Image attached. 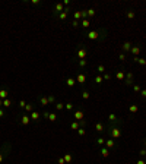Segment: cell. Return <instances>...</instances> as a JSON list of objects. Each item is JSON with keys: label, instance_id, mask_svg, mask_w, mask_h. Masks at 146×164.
Listing matches in <instances>:
<instances>
[{"label": "cell", "instance_id": "obj_1", "mask_svg": "<svg viewBox=\"0 0 146 164\" xmlns=\"http://www.w3.org/2000/svg\"><path fill=\"white\" fill-rule=\"evenodd\" d=\"M121 125H123V119H120V117L115 122H111L107 125V131L113 139H118L121 136Z\"/></svg>", "mask_w": 146, "mask_h": 164}, {"label": "cell", "instance_id": "obj_2", "mask_svg": "<svg viewBox=\"0 0 146 164\" xmlns=\"http://www.w3.org/2000/svg\"><path fill=\"white\" fill-rule=\"evenodd\" d=\"M86 37H88L89 40H92V41H95V40H104V38L107 37V31H105V29H97V31H91V32L86 34Z\"/></svg>", "mask_w": 146, "mask_h": 164}, {"label": "cell", "instance_id": "obj_3", "mask_svg": "<svg viewBox=\"0 0 146 164\" xmlns=\"http://www.w3.org/2000/svg\"><path fill=\"white\" fill-rule=\"evenodd\" d=\"M9 152H10V144H9V142H4L3 147H1V149H0V163L9 155Z\"/></svg>", "mask_w": 146, "mask_h": 164}, {"label": "cell", "instance_id": "obj_4", "mask_svg": "<svg viewBox=\"0 0 146 164\" xmlns=\"http://www.w3.org/2000/svg\"><path fill=\"white\" fill-rule=\"evenodd\" d=\"M86 54H88V49H86V46L79 44V49H78V60L86 59Z\"/></svg>", "mask_w": 146, "mask_h": 164}, {"label": "cell", "instance_id": "obj_5", "mask_svg": "<svg viewBox=\"0 0 146 164\" xmlns=\"http://www.w3.org/2000/svg\"><path fill=\"white\" fill-rule=\"evenodd\" d=\"M133 81H134V75H133V72H127L126 73V78H124V85L126 86H131L133 85Z\"/></svg>", "mask_w": 146, "mask_h": 164}, {"label": "cell", "instance_id": "obj_6", "mask_svg": "<svg viewBox=\"0 0 146 164\" xmlns=\"http://www.w3.org/2000/svg\"><path fill=\"white\" fill-rule=\"evenodd\" d=\"M62 12H64V4L63 3H57L53 9V16H59Z\"/></svg>", "mask_w": 146, "mask_h": 164}, {"label": "cell", "instance_id": "obj_7", "mask_svg": "<svg viewBox=\"0 0 146 164\" xmlns=\"http://www.w3.org/2000/svg\"><path fill=\"white\" fill-rule=\"evenodd\" d=\"M76 82H79L82 86H83V85L86 83V75H85L83 72H79V73H78V76H76Z\"/></svg>", "mask_w": 146, "mask_h": 164}, {"label": "cell", "instance_id": "obj_8", "mask_svg": "<svg viewBox=\"0 0 146 164\" xmlns=\"http://www.w3.org/2000/svg\"><path fill=\"white\" fill-rule=\"evenodd\" d=\"M131 47H133V44H131L130 41H124V43L121 44V50H123V53H130Z\"/></svg>", "mask_w": 146, "mask_h": 164}, {"label": "cell", "instance_id": "obj_9", "mask_svg": "<svg viewBox=\"0 0 146 164\" xmlns=\"http://www.w3.org/2000/svg\"><path fill=\"white\" fill-rule=\"evenodd\" d=\"M21 123H22V125H25V126H28V125L31 123V117H29L28 113H25V114L21 116Z\"/></svg>", "mask_w": 146, "mask_h": 164}, {"label": "cell", "instance_id": "obj_10", "mask_svg": "<svg viewBox=\"0 0 146 164\" xmlns=\"http://www.w3.org/2000/svg\"><path fill=\"white\" fill-rule=\"evenodd\" d=\"M42 116H44L45 119H48L50 122H56V120H57V114H56V113H48V111H44V113H42Z\"/></svg>", "mask_w": 146, "mask_h": 164}, {"label": "cell", "instance_id": "obj_11", "mask_svg": "<svg viewBox=\"0 0 146 164\" xmlns=\"http://www.w3.org/2000/svg\"><path fill=\"white\" fill-rule=\"evenodd\" d=\"M73 117H75L76 120H83V119H85V113H83V110H76L75 114H73Z\"/></svg>", "mask_w": 146, "mask_h": 164}, {"label": "cell", "instance_id": "obj_12", "mask_svg": "<svg viewBox=\"0 0 146 164\" xmlns=\"http://www.w3.org/2000/svg\"><path fill=\"white\" fill-rule=\"evenodd\" d=\"M7 97H9V89L4 86V88L0 89V100H6Z\"/></svg>", "mask_w": 146, "mask_h": 164}, {"label": "cell", "instance_id": "obj_13", "mask_svg": "<svg viewBox=\"0 0 146 164\" xmlns=\"http://www.w3.org/2000/svg\"><path fill=\"white\" fill-rule=\"evenodd\" d=\"M115 78H117L118 81H124V78H126L124 69H120V70H117V73H115Z\"/></svg>", "mask_w": 146, "mask_h": 164}, {"label": "cell", "instance_id": "obj_14", "mask_svg": "<svg viewBox=\"0 0 146 164\" xmlns=\"http://www.w3.org/2000/svg\"><path fill=\"white\" fill-rule=\"evenodd\" d=\"M130 53L133 54V57H137V56H139V53H140V46H137V44H136V46H133L131 50H130Z\"/></svg>", "mask_w": 146, "mask_h": 164}, {"label": "cell", "instance_id": "obj_15", "mask_svg": "<svg viewBox=\"0 0 146 164\" xmlns=\"http://www.w3.org/2000/svg\"><path fill=\"white\" fill-rule=\"evenodd\" d=\"M105 129H107V126H105L104 123H101V122L95 123V131H97V132H104Z\"/></svg>", "mask_w": 146, "mask_h": 164}, {"label": "cell", "instance_id": "obj_16", "mask_svg": "<svg viewBox=\"0 0 146 164\" xmlns=\"http://www.w3.org/2000/svg\"><path fill=\"white\" fill-rule=\"evenodd\" d=\"M105 147L108 148V149H111V148L115 147V139H113V138H110V139H107L105 141Z\"/></svg>", "mask_w": 146, "mask_h": 164}, {"label": "cell", "instance_id": "obj_17", "mask_svg": "<svg viewBox=\"0 0 146 164\" xmlns=\"http://www.w3.org/2000/svg\"><path fill=\"white\" fill-rule=\"evenodd\" d=\"M29 117H31V120H34V122H38V120L41 119V114H40L38 111H35V110H34L32 113L29 114Z\"/></svg>", "mask_w": 146, "mask_h": 164}, {"label": "cell", "instance_id": "obj_18", "mask_svg": "<svg viewBox=\"0 0 146 164\" xmlns=\"http://www.w3.org/2000/svg\"><path fill=\"white\" fill-rule=\"evenodd\" d=\"M40 106H41V107H47V106H48V98H47L45 95L40 97Z\"/></svg>", "mask_w": 146, "mask_h": 164}, {"label": "cell", "instance_id": "obj_19", "mask_svg": "<svg viewBox=\"0 0 146 164\" xmlns=\"http://www.w3.org/2000/svg\"><path fill=\"white\" fill-rule=\"evenodd\" d=\"M75 83H76V79H75V78H67V79H66V85H67L69 88H73Z\"/></svg>", "mask_w": 146, "mask_h": 164}, {"label": "cell", "instance_id": "obj_20", "mask_svg": "<svg viewBox=\"0 0 146 164\" xmlns=\"http://www.w3.org/2000/svg\"><path fill=\"white\" fill-rule=\"evenodd\" d=\"M101 155H102L104 158H107V157L110 155V149H108L107 147H102L101 148Z\"/></svg>", "mask_w": 146, "mask_h": 164}, {"label": "cell", "instance_id": "obj_21", "mask_svg": "<svg viewBox=\"0 0 146 164\" xmlns=\"http://www.w3.org/2000/svg\"><path fill=\"white\" fill-rule=\"evenodd\" d=\"M89 25H91V22H89L88 19H82V22H81V27L83 28V29H88V28H89Z\"/></svg>", "mask_w": 146, "mask_h": 164}, {"label": "cell", "instance_id": "obj_22", "mask_svg": "<svg viewBox=\"0 0 146 164\" xmlns=\"http://www.w3.org/2000/svg\"><path fill=\"white\" fill-rule=\"evenodd\" d=\"M137 110H139V107L136 106V104H131L129 107V111L131 113V114H134V113H137Z\"/></svg>", "mask_w": 146, "mask_h": 164}, {"label": "cell", "instance_id": "obj_23", "mask_svg": "<svg viewBox=\"0 0 146 164\" xmlns=\"http://www.w3.org/2000/svg\"><path fill=\"white\" fill-rule=\"evenodd\" d=\"M78 65H79V67H81V69H83V67H86V65H88V60H86V59L78 60Z\"/></svg>", "mask_w": 146, "mask_h": 164}, {"label": "cell", "instance_id": "obj_24", "mask_svg": "<svg viewBox=\"0 0 146 164\" xmlns=\"http://www.w3.org/2000/svg\"><path fill=\"white\" fill-rule=\"evenodd\" d=\"M23 110H26V113H32L34 110H35V106L34 104H26V107Z\"/></svg>", "mask_w": 146, "mask_h": 164}, {"label": "cell", "instance_id": "obj_25", "mask_svg": "<svg viewBox=\"0 0 146 164\" xmlns=\"http://www.w3.org/2000/svg\"><path fill=\"white\" fill-rule=\"evenodd\" d=\"M63 158H64L66 164H70V163H72V158H73V157H72V154H69V152H67V154H64V157H63Z\"/></svg>", "mask_w": 146, "mask_h": 164}, {"label": "cell", "instance_id": "obj_26", "mask_svg": "<svg viewBox=\"0 0 146 164\" xmlns=\"http://www.w3.org/2000/svg\"><path fill=\"white\" fill-rule=\"evenodd\" d=\"M54 107H56V111H62V110L64 109V104H62V103H56Z\"/></svg>", "mask_w": 146, "mask_h": 164}, {"label": "cell", "instance_id": "obj_27", "mask_svg": "<svg viewBox=\"0 0 146 164\" xmlns=\"http://www.w3.org/2000/svg\"><path fill=\"white\" fill-rule=\"evenodd\" d=\"M70 128H72L73 131H78V129L81 128V123H78V122H72V125H70Z\"/></svg>", "mask_w": 146, "mask_h": 164}, {"label": "cell", "instance_id": "obj_28", "mask_svg": "<svg viewBox=\"0 0 146 164\" xmlns=\"http://www.w3.org/2000/svg\"><path fill=\"white\" fill-rule=\"evenodd\" d=\"M73 18H75V21H79V19L82 18V12L81 10H76V12L73 13Z\"/></svg>", "mask_w": 146, "mask_h": 164}, {"label": "cell", "instance_id": "obj_29", "mask_svg": "<svg viewBox=\"0 0 146 164\" xmlns=\"http://www.w3.org/2000/svg\"><path fill=\"white\" fill-rule=\"evenodd\" d=\"M10 104H12V100L10 98L3 100V107H10Z\"/></svg>", "mask_w": 146, "mask_h": 164}, {"label": "cell", "instance_id": "obj_30", "mask_svg": "<svg viewBox=\"0 0 146 164\" xmlns=\"http://www.w3.org/2000/svg\"><path fill=\"white\" fill-rule=\"evenodd\" d=\"M57 18H59L60 21H66V19H67V12H62V13H60Z\"/></svg>", "mask_w": 146, "mask_h": 164}, {"label": "cell", "instance_id": "obj_31", "mask_svg": "<svg viewBox=\"0 0 146 164\" xmlns=\"http://www.w3.org/2000/svg\"><path fill=\"white\" fill-rule=\"evenodd\" d=\"M48 98V104H56V97L54 95H47Z\"/></svg>", "mask_w": 146, "mask_h": 164}, {"label": "cell", "instance_id": "obj_32", "mask_svg": "<svg viewBox=\"0 0 146 164\" xmlns=\"http://www.w3.org/2000/svg\"><path fill=\"white\" fill-rule=\"evenodd\" d=\"M117 119H118V117H117V116L114 114V113H111V114H108V120H110V123H111V122H115Z\"/></svg>", "mask_w": 146, "mask_h": 164}, {"label": "cell", "instance_id": "obj_33", "mask_svg": "<svg viewBox=\"0 0 146 164\" xmlns=\"http://www.w3.org/2000/svg\"><path fill=\"white\" fill-rule=\"evenodd\" d=\"M97 70L99 72V73H105V66H104V65H98Z\"/></svg>", "mask_w": 146, "mask_h": 164}, {"label": "cell", "instance_id": "obj_34", "mask_svg": "<svg viewBox=\"0 0 146 164\" xmlns=\"http://www.w3.org/2000/svg\"><path fill=\"white\" fill-rule=\"evenodd\" d=\"M86 12H88V16H95V13H97V12H95V9H92V7H91V9H88Z\"/></svg>", "mask_w": 146, "mask_h": 164}, {"label": "cell", "instance_id": "obj_35", "mask_svg": "<svg viewBox=\"0 0 146 164\" xmlns=\"http://www.w3.org/2000/svg\"><path fill=\"white\" fill-rule=\"evenodd\" d=\"M64 107H66V110H67V111H72V110H73V104H72V103L64 104Z\"/></svg>", "mask_w": 146, "mask_h": 164}, {"label": "cell", "instance_id": "obj_36", "mask_svg": "<svg viewBox=\"0 0 146 164\" xmlns=\"http://www.w3.org/2000/svg\"><path fill=\"white\" fill-rule=\"evenodd\" d=\"M78 133H79V136H85V133H86L85 128H79V129H78Z\"/></svg>", "mask_w": 146, "mask_h": 164}, {"label": "cell", "instance_id": "obj_37", "mask_svg": "<svg viewBox=\"0 0 146 164\" xmlns=\"http://www.w3.org/2000/svg\"><path fill=\"white\" fill-rule=\"evenodd\" d=\"M79 25H81V21H75V19L72 21V27H73V28H78Z\"/></svg>", "mask_w": 146, "mask_h": 164}, {"label": "cell", "instance_id": "obj_38", "mask_svg": "<svg viewBox=\"0 0 146 164\" xmlns=\"http://www.w3.org/2000/svg\"><path fill=\"white\" fill-rule=\"evenodd\" d=\"M82 98L88 100V98H89V92H88V91H82Z\"/></svg>", "mask_w": 146, "mask_h": 164}, {"label": "cell", "instance_id": "obj_39", "mask_svg": "<svg viewBox=\"0 0 146 164\" xmlns=\"http://www.w3.org/2000/svg\"><path fill=\"white\" fill-rule=\"evenodd\" d=\"M97 144H98V145H105V139H104V138H98Z\"/></svg>", "mask_w": 146, "mask_h": 164}, {"label": "cell", "instance_id": "obj_40", "mask_svg": "<svg viewBox=\"0 0 146 164\" xmlns=\"http://www.w3.org/2000/svg\"><path fill=\"white\" fill-rule=\"evenodd\" d=\"M134 15H136V13H134V10H129V12H127V18H129V19H133Z\"/></svg>", "mask_w": 146, "mask_h": 164}, {"label": "cell", "instance_id": "obj_41", "mask_svg": "<svg viewBox=\"0 0 146 164\" xmlns=\"http://www.w3.org/2000/svg\"><path fill=\"white\" fill-rule=\"evenodd\" d=\"M118 59H120L121 62H124V60H126V53H123V51H121V53H120V56H118Z\"/></svg>", "mask_w": 146, "mask_h": 164}, {"label": "cell", "instance_id": "obj_42", "mask_svg": "<svg viewBox=\"0 0 146 164\" xmlns=\"http://www.w3.org/2000/svg\"><path fill=\"white\" fill-rule=\"evenodd\" d=\"M102 79H105V81H110V79H111V75H110V73H104Z\"/></svg>", "mask_w": 146, "mask_h": 164}, {"label": "cell", "instance_id": "obj_43", "mask_svg": "<svg viewBox=\"0 0 146 164\" xmlns=\"http://www.w3.org/2000/svg\"><path fill=\"white\" fill-rule=\"evenodd\" d=\"M19 107H21V109H25V107H26V103H25L23 100H21V101H19Z\"/></svg>", "mask_w": 146, "mask_h": 164}, {"label": "cell", "instance_id": "obj_44", "mask_svg": "<svg viewBox=\"0 0 146 164\" xmlns=\"http://www.w3.org/2000/svg\"><path fill=\"white\" fill-rule=\"evenodd\" d=\"M139 154H140V157H146V149L145 148H142V149L139 151Z\"/></svg>", "mask_w": 146, "mask_h": 164}, {"label": "cell", "instance_id": "obj_45", "mask_svg": "<svg viewBox=\"0 0 146 164\" xmlns=\"http://www.w3.org/2000/svg\"><path fill=\"white\" fill-rule=\"evenodd\" d=\"M133 91H134V92H140L142 89H140V86H139V85H134V86H133Z\"/></svg>", "mask_w": 146, "mask_h": 164}, {"label": "cell", "instance_id": "obj_46", "mask_svg": "<svg viewBox=\"0 0 146 164\" xmlns=\"http://www.w3.org/2000/svg\"><path fill=\"white\" fill-rule=\"evenodd\" d=\"M140 66H145L146 65V59H139V62H137Z\"/></svg>", "mask_w": 146, "mask_h": 164}, {"label": "cell", "instance_id": "obj_47", "mask_svg": "<svg viewBox=\"0 0 146 164\" xmlns=\"http://www.w3.org/2000/svg\"><path fill=\"white\" fill-rule=\"evenodd\" d=\"M95 82H97V83H101V82H102V76H99V75L95 76Z\"/></svg>", "mask_w": 146, "mask_h": 164}, {"label": "cell", "instance_id": "obj_48", "mask_svg": "<svg viewBox=\"0 0 146 164\" xmlns=\"http://www.w3.org/2000/svg\"><path fill=\"white\" fill-rule=\"evenodd\" d=\"M57 163H59V164H66V161H64V158H63V157H59Z\"/></svg>", "mask_w": 146, "mask_h": 164}, {"label": "cell", "instance_id": "obj_49", "mask_svg": "<svg viewBox=\"0 0 146 164\" xmlns=\"http://www.w3.org/2000/svg\"><path fill=\"white\" fill-rule=\"evenodd\" d=\"M81 12H82V18L86 19V18H88V12H86V10H81Z\"/></svg>", "mask_w": 146, "mask_h": 164}, {"label": "cell", "instance_id": "obj_50", "mask_svg": "<svg viewBox=\"0 0 146 164\" xmlns=\"http://www.w3.org/2000/svg\"><path fill=\"white\" fill-rule=\"evenodd\" d=\"M140 97H142V98H146V89H142V91H140Z\"/></svg>", "mask_w": 146, "mask_h": 164}, {"label": "cell", "instance_id": "obj_51", "mask_svg": "<svg viewBox=\"0 0 146 164\" xmlns=\"http://www.w3.org/2000/svg\"><path fill=\"white\" fill-rule=\"evenodd\" d=\"M31 3H32L34 6H38V4H41V1H40V0H32Z\"/></svg>", "mask_w": 146, "mask_h": 164}, {"label": "cell", "instance_id": "obj_52", "mask_svg": "<svg viewBox=\"0 0 146 164\" xmlns=\"http://www.w3.org/2000/svg\"><path fill=\"white\" fill-rule=\"evenodd\" d=\"M4 116H6L4 110H3V109H0V117H4Z\"/></svg>", "mask_w": 146, "mask_h": 164}, {"label": "cell", "instance_id": "obj_53", "mask_svg": "<svg viewBox=\"0 0 146 164\" xmlns=\"http://www.w3.org/2000/svg\"><path fill=\"white\" fill-rule=\"evenodd\" d=\"M136 164H146V163H145V160H137V163Z\"/></svg>", "mask_w": 146, "mask_h": 164}, {"label": "cell", "instance_id": "obj_54", "mask_svg": "<svg viewBox=\"0 0 146 164\" xmlns=\"http://www.w3.org/2000/svg\"><path fill=\"white\" fill-rule=\"evenodd\" d=\"M64 4L69 7V4H70V0H64Z\"/></svg>", "mask_w": 146, "mask_h": 164}, {"label": "cell", "instance_id": "obj_55", "mask_svg": "<svg viewBox=\"0 0 146 164\" xmlns=\"http://www.w3.org/2000/svg\"><path fill=\"white\" fill-rule=\"evenodd\" d=\"M3 107V100H0V109Z\"/></svg>", "mask_w": 146, "mask_h": 164}, {"label": "cell", "instance_id": "obj_56", "mask_svg": "<svg viewBox=\"0 0 146 164\" xmlns=\"http://www.w3.org/2000/svg\"><path fill=\"white\" fill-rule=\"evenodd\" d=\"M143 145L146 147V139H143Z\"/></svg>", "mask_w": 146, "mask_h": 164}]
</instances>
